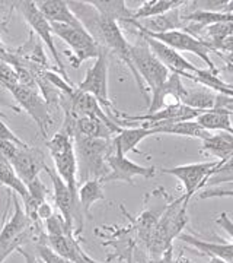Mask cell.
<instances>
[{
    "label": "cell",
    "instance_id": "cell-27",
    "mask_svg": "<svg viewBox=\"0 0 233 263\" xmlns=\"http://www.w3.org/2000/svg\"><path fill=\"white\" fill-rule=\"evenodd\" d=\"M216 103V94L213 91L207 89V88H198V89H186L185 97L182 98V104L194 108L198 111H207V110H213Z\"/></svg>",
    "mask_w": 233,
    "mask_h": 263
},
{
    "label": "cell",
    "instance_id": "cell-22",
    "mask_svg": "<svg viewBox=\"0 0 233 263\" xmlns=\"http://www.w3.org/2000/svg\"><path fill=\"white\" fill-rule=\"evenodd\" d=\"M196 122L207 132L220 130L233 135L232 111L224 110H207L196 119Z\"/></svg>",
    "mask_w": 233,
    "mask_h": 263
},
{
    "label": "cell",
    "instance_id": "cell-13",
    "mask_svg": "<svg viewBox=\"0 0 233 263\" xmlns=\"http://www.w3.org/2000/svg\"><path fill=\"white\" fill-rule=\"evenodd\" d=\"M8 89L15 97V100L25 108V111L37 122L43 133H47L51 119H50V110H48V104L46 103V100L38 94L35 89H31L19 84L10 86Z\"/></svg>",
    "mask_w": 233,
    "mask_h": 263
},
{
    "label": "cell",
    "instance_id": "cell-12",
    "mask_svg": "<svg viewBox=\"0 0 233 263\" xmlns=\"http://www.w3.org/2000/svg\"><path fill=\"white\" fill-rule=\"evenodd\" d=\"M18 5L22 16H24L25 21L28 22L29 27L32 28V31L37 32L38 37L41 38V41L46 44L47 48L50 50V53L53 54L57 66H58V72L66 78L65 65H63L61 57L58 54L56 44H54L53 31H51V27H50V22L41 15V12H39L37 6H35V2H19Z\"/></svg>",
    "mask_w": 233,
    "mask_h": 263
},
{
    "label": "cell",
    "instance_id": "cell-8",
    "mask_svg": "<svg viewBox=\"0 0 233 263\" xmlns=\"http://www.w3.org/2000/svg\"><path fill=\"white\" fill-rule=\"evenodd\" d=\"M224 161H207V162H196V164H185V165H178L172 168H163L162 173L177 177L182 186L185 189L184 196L181 200L188 205L191 197L196 195L200 189H203L207 184V180L210 176L219 168Z\"/></svg>",
    "mask_w": 233,
    "mask_h": 263
},
{
    "label": "cell",
    "instance_id": "cell-28",
    "mask_svg": "<svg viewBox=\"0 0 233 263\" xmlns=\"http://www.w3.org/2000/svg\"><path fill=\"white\" fill-rule=\"evenodd\" d=\"M44 230H46L47 237H53V235H66V234H75L73 231H70L66 226L65 219L61 215L54 214L48 219L44 221Z\"/></svg>",
    "mask_w": 233,
    "mask_h": 263
},
{
    "label": "cell",
    "instance_id": "cell-24",
    "mask_svg": "<svg viewBox=\"0 0 233 263\" xmlns=\"http://www.w3.org/2000/svg\"><path fill=\"white\" fill-rule=\"evenodd\" d=\"M103 183L101 180H88L77 187V199L79 205L84 215H89L91 208L93 203L103 200L105 193H103Z\"/></svg>",
    "mask_w": 233,
    "mask_h": 263
},
{
    "label": "cell",
    "instance_id": "cell-4",
    "mask_svg": "<svg viewBox=\"0 0 233 263\" xmlns=\"http://www.w3.org/2000/svg\"><path fill=\"white\" fill-rule=\"evenodd\" d=\"M47 145H48L50 155L54 161L58 177L70 189L73 196L77 197L79 181H77V164H76L73 138L66 135L65 132H58L47 142Z\"/></svg>",
    "mask_w": 233,
    "mask_h": 263
},
{
    "label": "cell",
    "instance_id": "cell-11",
    "mask_svg": "<svg viewBox=\"0 0 233 263\" xmlns=\"http://www.w3.org/2000/svg\"><path fill=\"white\" fill-rule=\"evenodd\" d=\"M107 165H108V174L102 179V183L122 181L133 184V180L136 177L153 179L156 176V167H144L136 164L118 151H112L108 155Z\"/></svg>",
    "mask_w": 233,
    "mask_h": 263
},
{
    "label": "cell",
    "instance_id": "cell-10",
    "mask_svg": "<svg viewBox=\"0 0 233 263\" xmlns=\"http://www.w3.org/2000/svg\"><path fill=\"white\" fill-rule=\"evenodd\" d=\"M77 89L92 95L103 111L110 113L112 103L108 95V57L105 50L95 59V63L88 69L84 79L77 85Z\"/></svg>",
    "mask_w": 233,
    "mask_h": 263
},
{
    "label": "cell",
    "instance_id": "cell-17",
    "mask_svg": "<svg viewBox=\"0 0 233 263\" xmlns=\"http://www.w3.org/2000/svg\"><path fill=\"white\" fill-rule=\"evenodd\" d=\"M35 6L41 12V15L50 24H63L72 27H83L76 15L69 8L67 2L63 0H39L35 2Z\"/></svg>",
    "mask_w": 233,
    "mask_h": 263
},
{
    "label": "cell",
    "instance_id": "cell-36",
    "mask_svg": "<svg viewBox=\"0 0 233 263\" xmlns=\"http://www.w3.org/2000/svg\"><path fill=\"white\" fill-rule=\"evenodd\" d=\"M182 263H194V262H191L189 259H182Z\"/></svg>",
    "mask_w": 233,
    "mask_h": 263
},
{
    "label": "cell",
    "instance_id": "cell-3",
    "mask_svg": "<svg viewBox=\"0 0 233 263\" xmlns=\"http://www.w3.org/2000/svg\"><path fill=\"white\" fill-rule=\"evenodd\" d=\"M0 154L9 161L12 168L25 186L47 168L44 152L27 143L16 145L12 142H0Z\"/></svg>",
    "mask_w": 233,
    "mask_h": 263
},
{
    "label": "cell",
    "instance_id": "cell-20",
    "mask_svg": "<svg viewBox=\"0 0 233 263\" xmlns=\"http://www.w3.org/2000/svg\"><path fill=\"white\" fill-rule=\"evenodd\" d=\"M203 154H208L216 157L217 161H227L233 155V138L229 133H219V135H210L208 138L203 139L201 146Z\"/></svg>",
    "mask_w": 233,
    "mask_h": 263
},
{
    "label": "cell",
    "instance_id": "cell-33",
    "mask_svg": "<svg viewBox=\"0 0 233 263\" xmlns=\"http://www.w3.org/2000/svg\"><path fill=\"white\" fill-rule=\"evenodd\" d=\"M156 263H178L174 259V247L169 246L168 249L162 253V256L159 259H156Z\"/></svg>",
    "mask_w": 233,
    "mask_h": 263
},
{
    "label": "cell",
    "instance_id": "cell-26",
    "mask_svg": "<svg viewBox=\"0 0 233 263\" xmlns=\"http://www.w3.org/2000/svg\"><path fill=\"white\" fill-rule=\"evenodd\" d=\"M92 5L95 9L98 10L102 16L108 19H112L115 22H120V21H124V22H129L131 21V16H133V10H130L127 6H125V2L122 0H111V2H89Z\"/></svg>",
    "mask_w": 233,
    "mask_h": 263
},
{
    "label": "cell",
    "instance_id": "cell-25",
    "mask_svg": "<svg viewBox=\"0 0 233 263\" xmlns=\"http://www.w3.org/2000/svg\"><path fill=\"white\" fill-rule=\"evenodd\" d=\"M0 184L10 189L15 195H18L22 199V202H25L28 199V189L16 176V173L12 168L9 161L6 160L2 154H0Z\"/></svg>",
    "mask_w": 233,
    "mask_h": 263
},
{
    "label": "cell",
    "instance_id": "cell-29",
    "mask_svg": "<svg viewBox=\"0 0 233 263\" xmlns=\"http://www.w3.org/2000/svg\"><path fill=\"white\" fill-rule=\"evenodd\" d=\"M35 250H37L38 257L43 260V263H72L70 260H67L65 257H61V256H58V254L50 247V246H47L46 243H37L35 245Z\"/></svg>",
    "mask_w": 233,
    "mask_h": 263
},
{
    "label": "cell",
    "instance_id": "cell-32",
    "mask_svg": "<svg viewBox=\"0 0 233 263\" xmlns=\"http://www.w3.org/2000/svg\"><path fill=\"white\" fill-rule=\"evenodd\" d=\"M54 215V209L51 208V205L48 203V202H44V203H41L37 209V218L41 221V222H44L46 219H48L50 216Z\"/></svg>",
    "mask_w": 233,
    "mask_h": 263
},
{
    "label": "cell",
    "instance_id": "cell-14",
    "mask_svg": "<svg viewBox=\"0 0 233 263\" xmlns=\"http://www.w3.org/2000/svg\"><path fill=\"white\" fill-rule=\"evenodd\" d=\"M185 92L186 88L182 85L181 76L177 73H171L166 82L152 92L147 113H155L162 108H169L182 104V98L185 97Z\"/></svg>",
    "mask_w": 233,
    "mask_h": 263
},
{
    "label": "cell",
    "instance_id": "cell-16",
    "mask_svg": "<svg viewBox=\"0 0 233 263\" xmlns=\"http://www.w3.org/2000/svg\"><path fill=\"white\" fill-rule=\"evenodd\" d=\"M47 243L58 256L65 257L72 263H99L84 253L79 243V237H76L75 234L47 237Z\"/></svg>",
    "mask_w": 233,
    "mask_h": 263
},
{
    "label": "cell",
    "instance_id": "cell-5",
    "mask_svg": "<svg viewBox=\"0 0 233 263\" xmlns=\"http://www.w3.org/2000/svg\"><path fill=\"white\" fill-rule=\"evenodd\" d=\"M130 59L136 73L139 75L140 79L143 78V81L149 85L152 92L165 84L171 75L168 69L150 51L149 46L141 35L136 44H130Z\"/></svg>",
    "mask_w": 233,
    "mask_h": 263
},
{
    "label": "cell",
    "instance_id": "cell-23",
    "mask_svg": "<svg viewBox=\"0 0 233 263\" xmlns=\"http://www.w3.org/2000/svg\"><path fill=\"white\" fill-rule=\"evenodd\" d=\"M185 2H181V0H177V2L175 0H147V2H143L137 9L133 10L131 21L139 22L140 19L156 18V16L168 13L169 10L178 9Z\"/></svg>",
    "mask_w": 233,
    "mask_h": 263
},
{
    "label": "cell",
    "instance_id": "cell-9",
    "mask_svg": "<svg viewBox=\"0 0 233 263\" xmlns=\"http://www.w3.org/2000/svg\"><path fill=\"white\" fill-rule=\"evenodd\" d=\"M47 174L53 181V195H54V203H56L57 211L60 212L61 218L65 219L66 226L70 231L75 233V222L77 224V231L75 235H80L83 231V212L80 209L77 197L73 196L70 189L66 186V183L58 177L56 170L50 168L47 165Z\"/></svg>",
    "mask_w": 233,
    "mask_h": 263
},
{
    "label": "cell",
    "instance_id": "cell-35",
    "mask_svg": "<svg viewBox=\"0 0 233 263\" xmlns=\"http://www.w3.org/2000/svg\"><path fill=\"white\" fill-rule=\"evenodd\" d=\"M0 119H3V120H5V119H6V114L3 113V111H2V110H0Z\"/></svg>",
    "mask_w": 233,
    "mask_h": 263
},
{
    "label": "cell",
    "instance_id": "cell-1",
    "mask_svg": "<svg viewBox=\"0 0 233 263\" xmlns=\"http://www.w3.org/2000/svg\"><path fill=\"white\" fill-rule=\"evenodd\" d=\"M67 5L76 15V18L79 19V22L83 25V28L99 44V47L103 48L105 51L111 50L121 59L124 63H127L134 79H136V82L139 85L141 94L146 95L144 86L141 84V79L136 73L134 67L131 65L130 44L124 37L118 22L102 16L89 2H67Z\"/></svg>",
    "mask_w": 233,
    "mask_h": 263
},
{
    "label": "cell",
    "instance_id": "cell-30",
    "mask_svg": "<svg viewBox=\"0 0 233 263\" xmlns=\"http://www.w3.org/2000/svg\"><path fill=\"white\" fill-rule=\"evenodd\" d=\"M0 142H12L16 145H25V142L19 139L16 133L10 130L9 126L3 122V119H0Z\"/></svg>",
    "mask_w": 233,
    "mask_h": 263
},
{
    "label": "cell",
    "instance_id": "cell-15",
    "mask_svg": "<svg viewBox=\"0 0 233 263\" xmlns=\"http://www.w3.org/2000/svg\"><path fill=\"white\" fill-rule=\"evenodd\" d=\"M143 40L146 41V44L149 46L150 51L156 56L159 62L168 69L171 73H182V72H188L196 75L197 72L200 70V67H196L191 62H188L185 57L182 56L181 53H178L175 50H172L168 46L159 43L153 38L146 37L143 34H140Z\"/></svg>",
    "mask_w": 233,
    "mask_h": 263
},
{
    "label": "cell",
    "instance_id": "cell-7",
    "mask_svg": "<svg viewBox=\"0 0 233 263\" xmlns=\"http://www.w3.org/2000/svg\"><path fill=\"white\" fill-rule=\"evenodd\" d=\"M140 34L146 35V37L153 38L159 43L168 46L175 51H186V53H193L198 56L205 65L208 66V70L215 72L219 75V69L216 67L215 62L210 57V47L205 43L204 38H198L188 34L185 31L181 29H174V31H168V32H160V34H153V32H147V31H140Z\"/></svg>",
    "mask_w": 233,
    "mask_h": 263
},
{
    "label": "cell",
    "instance_id": "cell-18",
    "mask_svg": "<svg viewBox=\"0 0 233 263\" xmlns=\"http://www.w3.org/2000/svg\"><path fill=\"white\" fill-rule=\"evenodd\" d=\"M178 238L191 246L193 249L198 250L201 254L210 256V257H220L227 263H232L233 260V245L232 241L227 243H215V241H205V240H200L194 235L191 234H179Z\"/></svg>",
    "mask_w": 233,
    "mask_h": 263
},
{
    "label": "cell",
    "instance_id": "cell-31",
    "mask_svg": "<svg viewBox=\"0 0 233 263\" xmlns=\"http://www.w3.org/2000/svg\"><path fill=\"white\" fill-rule=\"evenodd\" d=\"M216 222L219 224V226L224 228L226 231H227V234H229V238H232L233 237V224H232V219H230V216L227 212H223V214H220V216L216 219Z\"/></svg>",
    "mask_w": 233,
    "mask_h": 263
},
{
    "label": "cell",
    "instance_id": "cell-21",
    "mask_svg": "<svg viewBox=\"0 0 233 263\" xmlns=\"http://www.w3.org/2000/svg\"><path fill=\"white\" fill-rule=\"evenodd\" d=\"M153 135H175V136H186V138H196V139H205L211 133L204 130L196 120H186V122L171 123V124H163L159 127H153Z\"/></svg>",
    "mask_w": 233,
    "mask_h": 263
},
{
    "label": "cell",
    "instance_id": "cell-34",
    "mask_svg": "<svg viewBox=\"0 0 233 263\" xmlns=\"http://www.w3.org/2000/svg\"><path fill=\"white\" fill-rule=\"evenodd\" d=\"M210 263H227L226 260H223V259H220V257H210Z\"/></svg>",
    "mask_w": 233,
    "mask_h": 263
},
{
    "label": "cell",
    "instance_id": "cell-6",
    "mask_svg": "<svg viewBox=\"0 0 233 263\" xmlns=\"http://www.w3.org/2000/svg\"><path fill=\"white\" fill-rule=\"evenodd\" d=\"M53 34L63 40L72 48V63L73 67H79L84 60L96 59L103 51L99 44L92 38V35L83 27H72L63 24H50Z\"/></svg>",
    "mask_w": 233,
    "mask_h": 263
},
{
    "label": "cell",
    "instance_id": "cell-19",
    "mask_svg": "<svg viewBox=\"0 0 233 263\" xmlns=\"http://www.w3.org/2000/svg\"><path fill=\"white\" fill-rule=\"evenodd\" d=\"M152 135H153V130L146 129V127H124L118 135H115L111 139L112 148L114 151L121 152L122 155L129 154L130 151L143 154L141 151L137 149V145Z\"/></svg>",
    "mask_w": 233,
    "mask_h": 263
},
{
    "label": "cell",
    "instance_id": "cell-2",
    "mask_svg": "<svg viewBox=\"0 0 233 263\" xmlns=\"http://www.w3.org/2000/svg\"><path fill=\"white\" fill-rule=\"evenodd\" d=\"M76 164H77V181L82 184L88 180H101L108 174L107 158L111 154V139H95L80 135L73 136Z\"/></svg>",
    "mask_w": 233,
    "mask_h": 263
}]
</instances>
